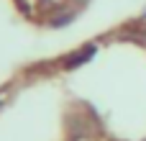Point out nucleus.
I'll use <instances>...</instances> for the list:
<instances>
[{
	"label": "nucleus",
	"instance_id": "3",
	"mask_svg": "<svg viewBox=\"0 0 146 141\" xmlns=\"http://www.w3.org/2000/svg\"><path fill=\"white\" fill-rule=\"evenodd\" d=\"M67 3H72L74 8H80V10H85L87 5H90V0H67Z\"/></svg>",
	"mask_w": 146,
	"mask_h": 141
},
{
	"label": "nucleus",
	"instance_id": "1",
	"mask_svg": "<svg viewBox=\"0 0 146 141\" xmlns=\"http://www.w3.org/2000/svg\"><path fill=\"white\" fill-rule=\"evenodd\" d=\"M98 51H100L98 41H87V44L77 46L74 51H69V54L59 57V69H62V72H74V69H82L85 64H90V62L98 57Z\"/></svg>",
	"mask_w": 146,
	"mask_h": 141
},
{
	"label": "nucleus",
	"instance_id": "2",
	"mask_svg": "<svg viewBox=\"0 0 146 141\" xmlns=\"http://www.w3.org/2000/svg\"><path fill=\"white\" fill-rule=\"evenodd\" d=\"M80 8H74L72 3H62V5H54L49 13H46V18H44V23L49 26V28H54V31H59V28H67V26H72L77 18H80Z\"/></svg>",
	"mask_w": 146,
	"mask_h": 141
}]
</instances>
